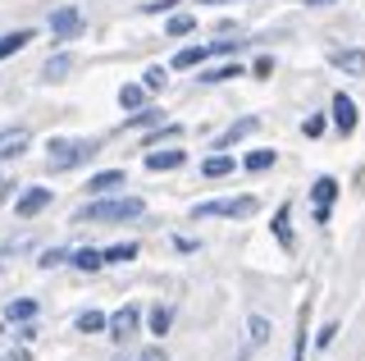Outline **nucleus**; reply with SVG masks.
<instances>
[{
    "instance_id": "obj_1",
    "label": "nucleus",
    "mask_w": 365,
    "mask_h": 361,
    "mask_svg": "<svg viewBox=\"0 0 365 361\" xmlns=\"http://www.w3.org/2000/svg\"><path fill=\"white\" fill-rule=\"evenodd\" d=\"M142 210H146L142 197H106V201H91V206H83L73 224H119V220H137Z\"/></svg>"
},
{
    "instance_id": "obj_2",
    "label": "nucleus",
    "mask_w": 365,
    "mask_h": 361,
    "mask_svg": "<svg viewBox=\"0 0 365 361\" xmlns=\"http://www.w3.org/2000/svg\"><path fill=\"white\" fill-rule=\"evenodd\" d=\"M96 151H101L96 138H51V146H46V165L51 169H78Z\"/></svg>"
},
{
    "instance_id": "obj_3",
    "label": "nucleus",
    "mask_w": 365,
    "mask_h": 361,
    "mask_svg": "<svg viewBox=\"0 0 365 361\" xmlns=\"http://www.w3.org/2000/svg\"><path fill=\"white\" fill-rule=\"evenodd\" d=\"M256 210H260L256 197H220V201L192 206V220H251Z\"/></svg>"
},
{
    "instance_id": "obj_4",
    "label": "nucleus",
    "mask_w": 365,
    "mask_h": 361,
    "mask_svg": "<svg viewBox=\"0 0 365 361\" xmlns=\"http://www.w3.org/2000/svg\"><path fill=\"white\" fill-rule=\"evenodd\" d=\"M342 193V183L334 174H319L311 183V201H315V224H329V215H334V201Z\"/></svg>"
},
{
    "instance_id": "obj_5",
    "label": "nucleus",
    "mask_w": 365,
    "mask_h": 361,
    "mask_svg": "<svg viewBox=\"0 0 365 361\" xmlns=\"http://www.w3.org/2000/svg\"><path fill=\"white\" fill-rule=\"evenodd\" d=\"M329 115H334V128L342 133V138H351V133H356V123H361V115H356V101H351L347 92H338V96H334Z\"/></svg>"
},
{
    "instance_id": "obj_6",
    "label": "nucleus",
    "mask_w": 365,
    "mask_h": 361,
    "mask_svg": "<svg viewBox=\"0 0 365 361\" xmlns=\"http://www.w3.org/2000/svg\"><path fill=\"white\" fill-rule=\"evenodd\" d=\"M78 32H83V14H78L73 5H64V9H55V14H51V37L55 41H73Z\"/></svg>"
},
{
    "instance_id": "obj_7",
    "label": "nucleus",
    "mask_w": 365,
    "mask_h": 361,
    "mask_svg": "<svg viewBox=\"0 0 365 361\" xmlns=\"http://www.w3.org/2000/svg\"><path fill=\"white\" fill-rule=\"evenodd\" d=\"M329 64H334L338 73H347V78H365V51H361V46H338V51H329Z\"/></svg>"
},
{
    "instance_id": "obj_8",
    "label": "nucleus",
    "mask_w": 365,
    "mask_h": 361,
    "mask_svg": "<svg viewBox=\"0 0 365 361\" xmlns=\"http://www.w3.org/2000/svg\"><path fill=\"white\" fill-rule=\"evenodd\" d=\"M142 165L151 169V174H169V169H182V165H187V151H178V146H165V151H160V146H151Z\"/></svg>"
},
{
    "instance_id": "obj_9",
    "label": "nucleus",
    "mask_w": 365,
    "mask_h": 361,
    "mask_svg": "<svg viewBox=\"0 0 365 361\" xmlns=\"http://www.w3.org/2000/svg\"><path fill=\"white\" fill-rule=\"evenodd\" d=\"M46 206H51V188H23L19 201H14V215L19 220H32V215H41Z\"/></svg>"
},
{
    "instance_id": "obj_10",
    "label": "nucleus",
    "mask_w": 365,
    "mask_h": 361,
    "mask_svg": "<svg viewBox=\"0 0 365 361\" xmlns=\"http://www.w3.org/2000/svg\"><path fill=\"white\" fill-rule=\"evenodd\" d=\"M137 325H142V311H137V307H119L110 315V338H114V343H128V338L137 334Z\"/></svg>"
},
{
    "instance_id": "obj_11",
    "label": "nucleus",
    "mask_w": 365,
    "mask_h": 361,
    "mask_svg": "<svg viewBox=\"0 0 365 361\" xmlns=\"http://www.w3.org/2000/svg\"><path fill=\"white\" fill-rule=\"evenodd\" d=\"M119 188H128V174H123V169H101V174L87 178V193H96V197H110V193H119Z\"/></svg>"
},
{
    "instance_id": "obj_12",
    "label": "nucleus",
    "mask_w": 365,
    "mask_h": 361,
    "mask_svg": "<svg viewBox=\"0 0 365 361\" xmlns=\"http://www.w3.org/2000/svg\"><path fill=\"white\" fill-rule=\"evenodd\" d=\"M256 115H242V119H237V123H228V128L220 133V138H215V151H233V142H242L247 138V133H256Z\"/></svg>"
},
{
    "instance_id": "obj_13",
    "label": "nucleus",
    "mask_w": 365,
    "mask_h": 361,
    "mask_svg": "<svg viewBox=\"0 0 365 361\" xmlns=\"http://www.w3.org/2000/svg\"><path fill=\"white\" fill-rule=\"evenodd\" d=\"M269 229H274V238H279V247H283V252H292V247H297V238H292V206H288V201H283V206L274 210Z\"/></svg>"
},
{
    "instance_id": "obj_14",
    "label": "nucleus",
    "mask_w": 365,
    "mask_h": 361,
    "mask_svg": "<svg viewBox=\"0 0 365 361\" xmlns=\"http://www.w3.org/2000/svg\"><path fill=\"white\" fill-rule=\"evenodd\" d=\"M28 151V128H5L0 133V161H14Z\"/></svg>"
},
{
    "instance_id": "obj_15",
    "label": "nucleus",
    "mask_w": 365,
    "mask_h": 361,
    "mask_svg": "<svg viewBox=\"0 0 365 361\" xmlns=\"http://www.w3.org/2000/svg\"><path fill=\"white\" fill-rule=\"evenodd\" d=\"M68 265L83 270V275H91V270L106 265V252H101V247H78V252H68Z\"/></svg>"
},
{
    "instance_id": "obj_16",
    "label": "nucleus",
    "mask_w": 365,
    "mask_h": 361,
    "mask_svg": "<svg viewBox=\"0 0 365 361\" xmlns=\"http://www.w3.org/2000/svg\"><path fill=\"white\" fill-rule=\"evenodd\" d=\"M237 161H233V151H215V156H205L201 161V174L205 178H224V174H233Z\"/></svg>"
},
{
    "instance_id": "obj_17",
    "label": "nucleus",
    "mask_w": 365,
    "mask_h": 361,
    "mask_svg": "<svg viewBox=\"0 0 365 361\" xmlns=\"http://www.w3.org/2000/svg\"><path fill=\"white\" fill-rule=\"evenodd\" d=\"M5 320L9 325H32V320H37V302H32V298H14L5 307Z\"/></svg>"
},
{
    "instance_id": "obj_18",
    "label": "nucleus",
    "mask_w": 365,
    "mask_h": 361,
    "mask_svg": "<svg viewBox=\"0 0 365 361\" xmlns=\"http://www.w3.org/2000/svg\"><path fill=\"white\" fill-rule=\"evenodd\" d=\"M210 55H215L210 46H182V51L174 55V69H201Z\"/></svg>"
},
{
    "instance_id": "obj_19",
    "label": "nucleus",
    "mask_w": 365,
    "mask_h": 361,
    "mask_svg": "<svg viewBox=\"0 0 365 361\" xmlns=\"http://www.w3.org/2000/svg\"><path fill=\"white\" fill-rule=\"evenodd\" d=\"M146 92H151L146 83H123V87H119V106L137 115V110H146V106H142V101H146Z\"/></svg>"
},
{
    "instance_id": "obj_20",
    "label": "nucleus",
    "mask_w": 365,
    "mask_h": 361,
    "mask_svg": "<svg viewBox=\"0 0 365 361\" xmlns=\"http://www.w3.org/2000/svg\"><path fill=\"white\" fill-rule=\"evenodd\" d=\"M269 334H274V325H269L260 311H251V315H247V343H251V347H260Z\"/></svg>"
},
{
    "instance_id": "obj_21",
    "label": "nucleus",
    "mask_w": 365,
    "mask_h": 361,
    "mask_svg": "<svg viewBox=\"0 0 365 361\" xmlns=\"http://www.w3.org/2000/svg\"><path fill=\"white\" fill-rule=\"evenodd\" d=\"M32 41V28H19V32H5L0 37V60H9V55H19L23 46Z\"/></svg>"
},
{
    "instance_id": "obj_22",
    "label": "nucleus",
    "mask_w": 365,
    "mask_h": 361,
    "mask_svg": "<svg viewBox=\"0 0 365 361\" xmlns=\"http://www.w3.org/2000/svg\"><path fill=\"white\" fill-rule=\"evenodd\" d=\"M41 73L51 78V83H60V78H68V73H73V55H68V51L51 55V60H46V69H41Z\"/></svg>"
},
{
    "instance_id": "obj_23",
    "label": "nucleus",
    "mask_w": 365,
    "mask_h": 361,
    "mask_svg": "<svg viewBox=\"0 0 365 361\" xmlns=\"http://www.w3.org/2000/svg\"><path fill=\"white\" fill-rule=\"evenodd\" d=\"M242 64H215V69H201L197 83H228V78H242Z\"/></svg>"
},
{
    "instance_id": "obj_24",
    "label": "nucleus",
    "mask_w": 365,
    "mask_h": 361,
    "mask_svg": "<svg viewBox=\"0 0 365 361\" xmlns=\"http://www.w3.org/2000/svg\"><path fill=\"white\" fill-rule=\"evenodd\" d=\"M73 325H78V334H101V330H110V315H101V311H83Z\"/></svg>"
},
{
    "instance_id": "obj_25",
    "label": "nucleus",
    "mask_w": 365,
    "mask_h": 361,
    "mask_svg": "<svg viewBox=\"0 0 365 361\" xmlns=\"http://www.w3.org/2000/svg\"><path fill=\"white\" fill-rule=\"evenodd\" d=\"M165 32L169 37H192V32H197V14H169Z\"/></svg>"
},
{
    "instance_id": "obj_26",
    "label": "nucleus",
    "mask_w": 365,
    "mask_h": 361,
    "mask_svg": "<svg viewBox=\"0 0 365 361\" xmlns=\"http://www.w3.org/2000/svg\"><path fill=\"white\" fill-rule=\"evenodd\" d=\"M160 115H165V110L146 106V110H137V115H128V128H160Z\"/></svg>"
},
{
    "instance_id": "obj_27",
    "label": "nucleus",
    "mask_w": 365,
    "mask_h": 361,
    "mask_svg": "<svg viewBox=\"0 0 365 361\" xmlns=\"http://www.w3.org/2000/svg\"><path fill=\"white\" fill-rule=\"evenodd\" d=\"M123 261H137V243H119V247H106V265H123Z\"/></svg>"
},
{
    "instance_id": "obj_28",
    "label": "nucleus",
    "mask_w": 365,
    "mask_h": 361,
    "mask_svg": "<svg viewBox=\"0 0 365 361\" xmlns=\"http://www.w3.org/2000/svg\"><path fill=\"white\" fill-rule=\"evenodd\" d=\"M274 161H279V156H274V151H251L242 165L251 169V174H265V169H274Z\"/></svg>"
},
{
    "instance_id": "obj_29",
    "label": "nucleus",
    "mask_w": 365,
    "mask_h": 361,
    "mask_svg": "<svg viewBox=\"0 0 365 361\" xmlns=\"http://www.w3.org/2000/svg\"><path fill=\"white\" fill-rule=\"evenodd\" d=\"M178 123H160V128H151V133H146V146H160V142H174L178 138Z\"/></svg>"
},
{
    "instance_id": "obj_30",
    "label": "nucleus",
    "mask_w": 365,
    "mask_h": 361,
    "mask_svg": "<svg viewBox=\"0 0 365 361\" xmlns=\"http://www.w3.org/2000/svg\"><path fill=\"white\" fill-rule=\"evenodd\" d=\"M142 83L151 87V92H165V83H169V69H165V64H151V69L142 73Z\"/></svg>"
},
{
    "instance_id": "obj_31",
    "label": "nucleus",
    "mask_w": 365,
    "mask_h": 361,
    "mask_svg": "<svg viewBox=\"0 0 365 361\" xmlns=\"http://www.w3.org/2000/svg\"><path fill=\"white\" fill-rule=\"evenodd\" d=\"M146 320H151V334H165V330H169V320H174V311H169V307H160V302H155Z\"/></svg>"
},
{
    "instance_id": "obj_32",
    "label": "nucleus",
    "mask_w": 365,
    "mask_h": 361,
    "mask_svg": "<svg viewBox=\"0 0 365 361\" xmlns=\"http://www.w3.org/2000/svg\"><path fill=\"white\" fill-rule=\"evenodd\" d=\"M306 311H311V307H302V315H297V343H292V357L288 361H302L306 357Z\"/></svg>"
},
{
    "instance_id": "obj_33",
    "label": "nucleus",
    "mask_w": 365,
    "mask_h": 361,
    "mask_svg": "<svg viewBox=\"0 0 365 361\" xmlns=\"http://www.w3.org/2000/svg\"><path fill=\"white\" fill-rule=\"evenodd\" d=\"M41 270H55V265H68V252H60V247H46V252L37 256Z\"/></svg>"
},
{
    "instance_id": "obj_34",
    "label": "nucleus",
    "mask_w": 365,
    "mask_h": 361,
    "mask_svg": "<svg viewBox=\"0 0 365 361\" xmlns=\"http://www.w3.org/2000/svg\"><path fill=\"white\" fill-rule=\"evenodd\" d=\"M174 5H178V0H146L142 14H174Z\"/></svg>"
},
{
    "instance_id": "obj_35",
    "label": "nucleus",
    "mask_w": 365,
    "mask_h": 361,
    "mask_svg": "<svg viewBox=\"0 0 365 361\" xmlns=\"http://www.w3.org/2000/svg\"><path fill=\"white\" fill-rule=\"evenodd\" d=\"M242 46H247V41H210V51H215V55H237Z\"/></svg>"
},
{
    "instance_id": "obj_36",
    "label": "nucleus",
    "mask_w": 365,
    "mask_h": 361,
    "mask_svg": "<svg viewBox=\"0 0 365 361\" xmlns=\"http://www.w3.org/2000/svg\"><path fill=\"white\" fill-rule=\"evenodd\" d=\"M302 133H306V138H319V133H324V115H311L302 123Z\"/></svg>"
},
{
    "instance_id": "obj_37",
    "label": "nucleus",
    "mask_w": 365,
    "mask_h": 361,
    "mask_svg": "<svg viewBox=\"0 0 365 361\" xmlns=\"http://www.w3.org/2000/svg\"><path fill=\"white\" fill-rule=\"evenodd\" d=\"M137 361H169V357H165V347H160V343H151V347L137 352Z\"/></svg>"
},
{
    "instance_id": "obj_38",
    "label": "nucleus",
    "mask_w": 365,
    "mask_h": 361,
    "mask_svg": "<svg viewBox=\"0 0 365 361\" xmlns=\"http://www.w3.org/2000/svg\"><path fill=\"white\" fill-rule=\"evenodd\" d=\"M334 338H338V325H334V320H329V325H324V330H319V334H315V343H319V347H329V343H334Z\"/></svg>"
},
{
    "instance_id": "obj_39",
    "label": "nucleus",
    "mask_w": 365,
    "mask_h": 361,
    "mask_svg": "<svg viewBox=\"0 0 365 361\" xmlns=\"http://www.w3.org/2000/svg\"><path fill=\"white\" fill-rule=\"evenodd\" d=\"M274 73V60H269V55H260V60H256V78H269Z\"/></svg>"
},
{
    "instance_id": "obj_40",
    "label": "nucleus",
    "mask_w": 365,
    "mask_h": 361,
    "mask_svg": "<svg viewBox=\"0 0 365 361\" xmlns=\"http://www.w3.org/2000/svg\"><path fill=\"white\" fill-rule=\"evenodd\" d=\"M302 5H311V9H334L338 0H302Z\"/></svg>"
},
{
    "instance_id": "obj_41",
    "label": "nucleus",
    "mask_w": 365,
    "mask_h": 361,
    "mask_svg": "<svg viewBox=\"0 0 365 361\" xmlns=\"http://www.w3.org/2000/svg\"><path fill=\"white\" fill-rule=\"evenodd\" d=\"M197 5H242V0H197Z\"/></svg>"
},
{
    "instance_id": "obj_42",
    "label": "nucleus",
    "mask_w": 365,
    "mask_h": 361,
    "mask_svg": "<svg viewBox=\"0 0 365 361\" xmlns=\"http://www.w3.org/2000/svg\"><path fill=\"white\" fill-rule=\"evenodd\" d=\"M5 361H28V357H23V352H9V357H5Z\"/></svg>"
}]
</instances>
